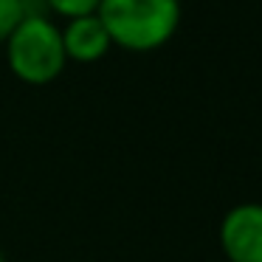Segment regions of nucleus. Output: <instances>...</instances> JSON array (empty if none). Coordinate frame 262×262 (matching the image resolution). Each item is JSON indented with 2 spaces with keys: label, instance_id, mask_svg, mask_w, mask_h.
Here are the masks:
<instances>
[{
  "label": "nucleus",
  "instance_id": "7",
  "mask_svg": "<svg viewBox=\"0 0 262 262\" xmlns=\"http://www.w3.org/2000/svg\"><path fill=\"white\" fill-rule=\"evenodd\" d=\"M0 262H6V256H3V254H0Z\"/></svg>",
  "mask_w": 262,
  "mask_h": 262
},
{
  "label": "nucleus",
  "instance_id": "1",
  "mask_svg": "<svg viewBox=\"0 0 262 262\" xmlns=\"http://www.w3.org/2000/svg\"><path fill=\"white\" fill-rule=\"evenodd\" d=\"M96 14L113 46L147 54L175 37L181 26V0H102Z\"/></svg>",
  "mask_w": 262,
  "mask_h": 262
},
{
  "label": "nucleus",
  "instance_id": "2",
  "mask_svg": "<svg viewBox=\"0 0 262 262\" xmlns=\"http://www.w3.org/2000/svg\"><path fill=\"white\" fill-rule=\"evenodd\" d=\"M3 46L12 74L26 85H48L62 74L68 62L62 31L57 23H51L48 14L23 17Z\"/></svg>",
  "mask_w": 262,
  "mask_h": 262
},
{
  "label": "nucleus",
  "instance_id": "5",
  "mask_svg": "<svg viewBox=\"0 0 262 262\" xmlns=\"http://www.w3.org/2000/svg\"><path fill=\"white\" fill-rule=\"evenodd\" d=\"M102 0H46V9L65 20L85 17V14H96Z\"/></svg>",
  "mask_w": 262,
  "mask_h": 262
},
{
  "label": "nucleus",
  "instance_id": "4",
  "mask_svg": "<svg viewBox=\"0 0 262 262\" xmlns=\"http://www.w3.org/2000/svg\"><path fill=\"white\" fill-rule=\"evenodd\" d=\"M59 31H62L65 57L74 59V62H99L113 48V40H110L104 23L99 20V14L74 17Z\"/></svg>",
  "mask_w": 262,
  "mask_h": 262
},
{
  "label": "nucleus",
  "instance_id": "6",
  "mask_svg": "<svg viewBox=\"0 0 262 262\" xmlns=\"http://www.w3.org/2000/svg\"><path fill=\"white\" fill-rule=\"evenodd\" d=\"M23 17V0H0V46L9 40Z\"/></svg>",
  "mask_w": 262,
  "mask_h": 262
},
{
  "label": "nucleus",
  "instance_id": "3",
  "mask_svg": "<svg viewBox=\"0 0 262 262\" xmlns=\"http://www.w3.org/2000/svg\"><path fill=\"white\" fill-rule=\"evenodd\" d=\"M220 248L228 262H262V203H239L226 211Z\"/></svg>",
  "mask_w": 262,
  "mask_h": 262
}]
</instances>
